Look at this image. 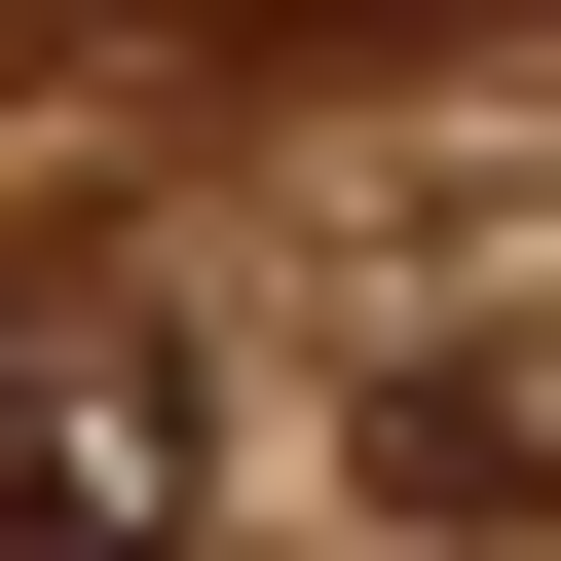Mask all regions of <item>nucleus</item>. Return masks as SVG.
Listing matches in <instances>:
<instances>
[{
	"label": "nucleus",
	"instance_id": "f257e3e1",
	"mask_svg": "<svg viewBox=\"0 0 561 561\" xmlns=\"http://www.w3.org/2000/svg\"><path fill=\"white\" fill-rule=\"evenodd\" d=\"M187 524V375L150 337H0V561H150Z\"/></svg>",
	"mask_w": 561,
	"mask_h": 561
},
{
	"label": "nucleus",
	"instance_id": "f03ea898",
	"mask_svg": "<svg viewBox=\"0 0 561 561\" xmlns=\"http://www.w3.org/2000/svg\"><path fill=\"white\" fill-rule=\"evenodd\" d=\"M375 486L412 524H561V375H375Z\"/></svg>",
	"mask_w": 561,
	"mask_h": 561
}]
</instances>
